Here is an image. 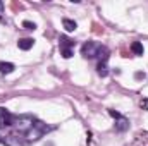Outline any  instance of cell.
<instances>
[{"label":"cell","instance_id":"cell-12","mask_svg":"<svg viewBox=\"0 0 148 146\" xmlns=\"http://www.w3.org/2000/svg\"><path fill=\"white\" fill-rule=\"evenodd\" d=\"M98 59H100V62H107V59H109V50L105 48V46H100V50H98V55H97Z\"/></svg>","mask_w":148,"mask_h":146},{"label":"cell","instance_id":"cell-5","mask_svg":"<svg viewBox=\"0 0 148 146\" xmlns=\"http://www.w3.org/2000/svg\"><path fill=\"white\" fill-rule=\"evenodd\" d=\"M129 129V120L126 119V117H119V119H115V131L117 132H124V131H127Z\"/></svg>","mask_w":148,"mask_h":146},{"label":"cell","instance_id":"cell-17","mask_svg":"<svg viewBox=\"0 0 148 146\" xmlns=\"http://www.w3.org/2000/svg\"><path fill=\"white\" fill-rule=\"evenodd\" d=\"M109 113H110V117H114V119H119V117H121V113L115 112V110H109Z\"/></svg>","mask_w":148,"mask_h":146},{"label":"cell","instance_id":"cell-16","mask_svg":"<svg viewBox=\"0 0 148 146\" xmlns=\"http://www.w3.org/2000/svg\"><path fill=\"white\" fill-rule=\"evenodd\" d=\"M140 107H141L143 110H148V98H145V100L140 102Z\"/></svg>","mask_w":148,"mask_h":146},{"label":"cell","instance_id":"cell-3","mask_svg":"<svg viewBox=\"0 0 148 146\" xmlns=\"http://www.w3.org/2000/svg\"><path fill=\"white\" fill-rule=\"evenodd\" d=\"M98 50H100V45H97L93 41H88L81 46V55L84 59H95L98 55Z\"/></svg>","mask_w":148,"mask_h":146},{"label":"cell","instance_id":"cell-4","mask_svg":"<svg viewBox=\"0 0 148 146\" xmlns=\"http://www.w3.org/2000/svg\"><path fill=\"white\" fill-rule=\"evenodd\" d=\"M0 126H5V127L14 126V117L5 108H0Z\"/></svg>","mask_w":148,"mask_h":146},{"label":"cell","instance_id":"cell-19","mask_svg":"<svg viewBox=\"0 0 148 146\" xmlns=\"http://www.w3.org/2000/svg\"><path fill=\"white\" fill-rule=\"evenodd\" d=\"M2 9H3V5H2V2H0V12H2Z\"/></svg>","mask_w":148,"mask_h":146},{"label":"cell","instance_id":"cell-7","mask_svg":"<svg viewBox=\"0 0 148 146\" xmlns=\"http://www.w3.org/2000/svg\"><path fill=\"white\" fill-rule=\"evenodd\" d=\"M33 45H35V40L33 38H23V40L17 41V46L21 50H29V48H33Z\"/></svg>","mask_w":148,"mask_h":146},{"label":"cell","instance_id":"cell-8","mask_svg":"<svg viewBox=\"0 0 148 146\" xmlns=\"http://www.w3.org/2000/svg\"><path fill=\"white\" fill-rule=\"evenodd\" d=\"M16 69V65L12 62H0V74H10Z\"/></svg>","mask_w":148,"mask_h":146},{"label":"cell","instance_id":"cell-10","mask_svg":"<svg viewBox=\"0 0 148 146\" xmlns=\"http://www.w3.org/2000/svg\"><path fill=\"white\" fill-rule=\"evenodd\" d=\"M131 52H133L134 55H143L145 48H143V45H141L140 41H134V43L131 45Z\"/></svg>","mask_w":148,"mask_h":146},{"label":"cell","instance_id":"cell-14","mask_svg":"<svg viewBox=\"0 0 148 146\" xmlns=\"http://www.w3.org/2000/svg\"><path fill=\"white\" fill-rule=\"evenodd\" d=\"M60 53L64 59H71L73 57V48H60Z\"/></svg>","mask_w":148,"mask_h":146},{"label":"cell","instance_id":"cell-9","mask_svg":"<svg viewBox=\"0 0 148 146\" xmlns=\"http://www.w3.org/2000/svg\"><path fill=\"white\" fill-rule=\"evenodd\" d=\"M62 26L66 28V31H74L76 28H77V24H76V21H73V19H67V17H64L62 19Z\"/></svg>","mask_w":148,"mask_h":146},{"label":"cell","instance_id":"cell-11","mask_svg":"<svg viewBox=\"0 0 148 146\" xmlns=\"http://www.w3.org/2000/svg\"><path fill=\"white\" fill-rule=\"evenodd\" d=\"M97 72H98V76L105 77V76L109 74V67H107V62H98V65H97Z\"/></svg>","mask_w":148,"mask_h":146},{"label":"cell","instance_id":"cell-1","mask_svg":"<svg viewBox=\"0 0 148 146\" xmlns=\"http://www.w3.org/2000/svg\"><path fill=\"white\" fill-rule=\"evenodd\" d=\"M47 131H50V127H48V126H45L43 122H35V124H33V127L26 132V139H28V141H38V139L47 132Z\"/></svg>","mask_w":148,"mask_h":146},{"label":"cell","instance_id":"cell-15","mask_svg":"<svg viewBox=\"0 0 148 146\" xmlns=\"http://www.w3.org/2000/svg\"><path fill=\"white\" fill-rule=\"evenodd\" d=\"M23 28H24V29L33 31V29H36V24H35V23H31V21H24V23H23Z\"/></svg>","mask_w":148,"mask_h":146},{"label":"cell","instance_id":"cell-13","mask_svg":"<svg viewBox=\"0 0 148 146\" xmlns=\"http://www.w3.org/2000/svg\"><path fill=\"white\" fill-rule=\"evenodd\" d=\"M74 46V41L69 40L67 36H60V48H73Z\"/></svg>","mask_w":148,"mask_h":146},{"label":"cell","instance_id":"cell-18","mask_svg":"<svg viewBox=\"0 0 148 146\" xmlns=\"http://www.w3.org/2000/svg\"><path fill=\"white\" fill-rule=\"evenodd\" d=\"M134 77H136V79H145V72H136Z\"/></svg>","mask_w":148,"mask_h":146},{"label":"cell","instance_id":"cell-6","mask_svg":"<svg viewBox=\"0 0 148 146\" xmlns=\"http://www.w3.org/2000/svg\"><path fill=\"white\" fill-rule=\"evenodd\" d=\"M2 143L5 146H23V141L17 138V136H5L2 139Z\"/></svg>","mask_w":148,"mask_h":146},{"label":"cell","instance_id":"cell-2","mask_svg":"<svg viewBox=\"0 0 148 146\" xmlns=\"http://www.w3.org/2000/svg\"><path fill=\"white\" fill-rule=\"evenodd\" d=\"M33 124H35V120H33L31 115H21V117L14 119V126H16L21 132H24V134L33 127Z\"/></svg>","mask_w":148,"mask_h":146}]
</instances>
